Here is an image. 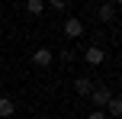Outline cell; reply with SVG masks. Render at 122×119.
<instances>
[{
	"label": "cell",
	"mask_w": 122,
	"mask_h": 119,
	"mask_svg": "<svg viewBox=\"0 0 122 119\" xmlns=\"http://www.w3.org/2000/svg\"><path fill=\"white\" fill-rule=\"evenodd\" d=\"M51 61H55V52H51L48 45H42V48L32 52V64H36V68H48Z\"/></svg>",
	"instance_id": "cell-1"
},
{
	"label": "cell",
	"mask_w": 122,
	"mask_h": 119,
	"mask_svg": "<svg viewBox=\"0 0 122 119\" xmlns=\"http://www.w3.org/2000/svg\"><path fill=\"white\" fill-rule=\"evenodd\" d=\"M61 29H64V36H67V39H80V36H84V23H80L77 16H67Z\"/></svg>",
	"instance_id": "cell-2"
},
{
	"label": "cell",
	"mask_w": 122,
	"mask_h": 119,
	"mask_svg": "<svg viewBox=\"0 0 122 119\" xmlns=\"http://www.w3.org/2000/svg\"><path fill=\"white\" fill-rule=\"evenodd\" d=\"M84 58H87V64H93V68H97V64H103V61H106V52L100 48V45H90V48L84 52Z\"/></svg>",
	"instance_id": "cell-3"
},
{
	"label": "cell",
	"mask_w": 122,
	"mask_h": 119,
	"mask_svg": "<svg viewBox=\"0 0 122 119\" xmlns=\"http://www.w3.org/2000/svg\"><path fill=\"white\" fill-rule=\"evenodd\" d=\"M74 90H77V97H90L93 93V81L90 77H74Z\"/></svg>",
	"instance_id": "cell-4"
},
{
	"label": "cell",
	"mask_w": 122,
	"mask_h": 119,
	"mask_svg": "<svg viewBox=\"0 0 122 119\" xmlns=\"http://www.w3.org/2000/svg\"><path fill=\"white\" fill-rule=\"evenodd\" d=\"M109 97H112V93H109V90H106V87H93V93H90V100L97 103V109H103L106 103H109Z\"/></svg>",
	"instance_id": "cell-5"
},
{
	"label": "cell",
	"mask_w": 122,
	"mask_h": 119,
	"mask_svg": "<svg viewBox=\"0 0 122 119\" xmlns=\"http://www.w3.org/2000/svg\"><path fill=\"white\" fill-rule=\"evenodd\" d=\"M97 16H100V23H112L116 19V3H103L97 10Z\"/></svg>",
	"instance_id": "cell-6"
},
{
	"label": "cell",
	"mask_w": 122,
	"mask_h": 119,
	"mask_svg": "<svg viewBox=\"0 0 122 119\" xmlns=\"http://www.w3.org/2000/svg\"><path fill=\"white\" fill-rule=\"evenodd\" d=\"M13 113H16V103L10 97H0V119H10Z\"/></svg>",
	"instance_id": "cell-7"
},
{
	"label": "cell",
	"mask_w": 122,
	"mask_h": 119,
	"mask_svg": "<svg viewBox=\"0 0 122 119\" xmlns=\"http://www.w3.org/2000/svg\"><path fill=\"white\" fill-rule=\"evenodd\" d=\"M106 109H109V116H122V100H119V97H109Z\"/></svg>",
	"instance_id": "cell-8"
},
{
	"label": "cell",
	"mask_w": 122,
	"mask_h": 119,
	"mask_svg": "<svg viewBox=\"0 0 122 119\" xmlns=\"http://www.w3.org/2000/svg\"><path fill=\"white\" fill-rule=\"evenodd\" d=\"M26 10H29L32 16H39V13H45V3L42 0H26Z\"/></svg>",
	"instance_id": "cell-9"
},
{
	"label": "cell",
	"mask_w": 122,
	"mask_h": 119,
	"mask_svg": "<svg viewBox=\"0 0 122 119\" xmlns=\"http://www.w3.org/2000/svg\"><path fill=\"white\" fill-rule=\"evenodd\" d=\"M51 10H58V13H64V10H67V3H64V0H51Z\"/></svg>",
	"instance_id": "cell-10"
},
{
	"label": "cell",
	"mask_w": 122,
	"mask_h": 119,
	"mask_svg": "<svg viewBox=\"0 0 122 119\" xmlns=\"http://www.w3.org/2000/svg\"><path fill=\"white\" fill-rule=\"evenodd\" d=\"M87 119H109V116H106V113H103V109H93V113H90V116H87Z\"/></svg>",
	"instance_id": "cell-11"
}]
</instances>
